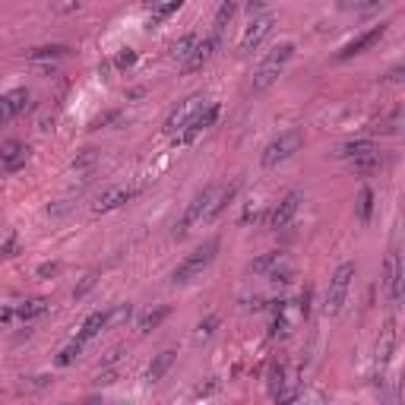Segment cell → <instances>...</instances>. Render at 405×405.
<instances>
[{
    "mask_svg": "<svg viewBox=\"0 0 405 405\" xmlns=\"http://www.w3.org/2000/svg\"><path fill=\"white\" fill-rule=\"evenodd\" d=\"M234 190H238V187H221V184H209V187H202L200 193L190 200V206H187V212H184V219L177 221L174 238H184L190 228L202 225V221H212L215 215H219L221 209L228 206V200L234 196Z\"/></svg>",
    "mask_w": 405,
    "mask_h": 405,
    "instance_id": "6da1fadb",
    "label": "cell"
},
{
    "mask_svg": "<svg viewBox=\"0 0 405 405\" xmlns=\"http://www.w3.org/2000/svg\"><path fill=\"white\" fill-rule=\"evenodd\" d=\"M291 57H295V44H291V41L276 44V48H272L269 54L259 60V67L253 70V79H250L253 92H266V89H269L272 82H276L278 76L285 73V67H288Z\"/></svg>",
    "mask_w": 405,
    "mask_h": 405,
    "instance_id": "7a4b0ae2",
    "label": "cell"
},
{
    "mask_svg": "<svg viewBox=\"0 0 405 405\" xmlns=\"http://www.w3.org/2000/svg\"><path fill=\"white\" fill-rule=\"evenodd\" d=\"M304 146V130L301 127H291V130H282L276 139H269L263 149V155H259V162H263V168H278L282 162H288L291 155H297Z\"/></svg>",
    "mask_w": 405,
    "mask_h": 405,
    "instance_id": "3957f363",
    "label": "cell"
},
{
    "mask_svg": "<svg viewBox=\"0 0 405 405\" xmlns=\"http://www.w3.org/2000/svg\"><path fill=\"white\" fill-rule=\"evenodd\" d=\"M215 253H219V238H209L206 244H200L196 250H190L187 257L177 263L174 285H187V282H193V278H200L202 269H206V266L215 259Z\"/></svg>",
    "mask_w": 405,
    "mask_h": 405,
    "instance_id": "277c9868",
    "label": "cell"
},
{
    "mask_svg": "<svg viewBox=\"0 0 405 405\" xmlns=\"http://www.w3.org/2000/svg\"><path fill=\"white\" fill-rule=\"evenodd\" d=\"M354 263H342L339 269L333 272V278H329L326 285V301H323V310H326V316H339L342 307H345V297L348 291H352V282H354Z\"/></svg>",
    "mask_w": 405,
    "mask_h": 405,
    "instance_id": "5b68a950",
    "label": "cell"
},
{
    "mask_svg": "<svg viewBox=\"0 0 405 405\" xmlns=\"http://www.w3.org/2000/svg\"><path fill=\"white\" fill-rule=\"evenodd\" d=\"M215 120H219V105H215V101H209V105H202L200 111H196L193 117H190L187 124H184L181 130L174 133V143H177V146H190V143H196V139H200L202 133H206L209 127L215 124Z\"/></svg>",
    "mask_w": 405,
    "mask_h": 405,
    "instance_id": "8992f818",
    "label": "cell"
},
{
    "mask_svg": "<svg viewBox=\"0 0 405 405\" xmlns=\"http://www.w3.org/2000/svg\"><path fill=\"white\" fill-rule=\"evenodd\" d=\"M272 25H276V16H272V13H259V16H250V25L244 29V35H240V41H238V51H240V54H253V51H257L259 44L266 41V35L272 32Z\"/></svg>",
    "mask_w": 405,
    "mask_h": 405,
    "instance_id": "52a82bcc",
    "label": "cell"
},
{
    "mask_svg": "<svg viewBox=\"0 0 405 405\" xmlns=\"http://www.w3.org/2000/svg\"><path fill=\"white\" fill-rule=\"evenodd\" d=\"M383 285H386V297H390L392 304L402 301V257H399V250H390V253H386Z\"/></svg>",
    "mask_w": 405,
    "mask_h": 405,
    "instance_id": "ba28073f",
    "label": "cell"
},
{
    "mask_svg": "<svg viewBox=\"0 0 405 405\" xmlns=\"http://www.w3.org/2000/svg\"><path fill=\"white\" fill-rule=\"evenodd\" d=\"M301 202H304V196L297 193V190H291V193H285L282 200L276 202V209H272V215H269V228H288L291 221H295V215H297V209H301Z\"/></svg>",
    "mask_w": 405,
    "mask_h": 405,
    "instance_id": "9c48e42d",
    "label": "cell"
},
{
    "mask_svg": "<svg viewBox=\"0 0 405 405\" xmlns=\"http://www.w3.org/2000/svg\"><path fill=\"white\" fill-rule=\"evenodd\" d=\"M133 200V190L130 187H105L92 202V215H105V212H114L120 209L124 202Z\"/></svg>",
    "mask_w": 405,
    "mask_h": 405,
    "instance_id": "30bf717a",
    "label": "cell"
},
{
    "mask_svg": "<svg viewBox=\"0 0 405 405\" xmlns=\"http://www.w3.org/2000/svg\"><path fill=\"white\" fill-rule=\"evenodd\" d=\"M202 101H206V98H202V95H190V98H184L181 105H177L174 111L168 114V120H165V133H168V136H174V133L181 130V127L187 124V120L193 117L196 111H200V108H202Z\"/></svg>",
    "mask_w": 405,
    "mask_h": 405,
    "instance_id": "8fae6325",
    "label": "cell"
},
{
    "mask_svg": "<svg viewBox=\"0 0 405 405\" xmlns=\"http://www.w3.org/2000/svg\"><path fill=\"white\" fill-rule=\"evenodd\" d=\"M29 105V89H10L0 95V127H6L10 120H16Z\"/></svg>",
    "mask_w": 405,
    "mask_h": 405,
    "instance_id": "7c38bea8",
    "label": "cell"
},
{
    "mask_svg": "<svg viewBox=\"0 0 405 405\" xmlns=\"http://www.w3.org/2000/svg\"><path fill=\"white\" fill-rule=\"evenodd\" d=\"M215 48H219V41H215L212 35H206L202 41L196 38L193 51H190V54L184 57V73H196V70H202V67L209 63V57L215 54Z\"/></svg>",
    "mask_w": 405,
    "mask_h": 405,
    "instance_id": "4fadbf2b",
    "label": "cell"
},
{
    "mask_svg": "<svg viewBox=\"0 0 405 405\" xmlns=\"http://www.w3.org/2000/svg\"><path fill=\"white\" fill-rule=\"evenodd\" d=\"M25 162H29V146L22 143V139H6L4 146H0V165H4V171H19L25 168Z\"/></svg>",
    "mask_w": 405,
    "mask_h": 405,
    "instance_id": "5bb4252c",
    "label": "cell"
},
{
    "mask_svg": "<svg viewBox=\"0 0 405 405\" xmlns=\"http://www.w3.org/2000/svg\"><path fill=\"white\" fill-rule=\"evenodd\" d=\"M383 35H386V25L380 22V25H373V29H367L364 35L352 38V41H348L345 48H342L335 57H339V60H348V57H354V54H364V51H367V48H373V44H377Z\"/></svg>",
    "mask_w": 405,
    "mask_h": 405,
    "instance_id": "9a60e30c",
    "label": "cell"
},
{
    "mask_svg": "<svg viewBox=\"0 0 405 405\" xmlns=\"http://www.w3.org/2000/svg\"><path fill=\"white\" fill-rule=\"evenodd\" d=\"M282 266H288V259H285L282 250H269L263 253V257H257L250 263V272H257V276H272V272H278Z\"/></svg>",
    "mask_w": 405,
    "mask_h": 405,
    "instance_id": "2e32d148",
    "label": "cell"
},
{
    "mask_svg": "<svg viewBox=\"0 0 405 405\" xmlns=\"http://www.w3.org/2000/svg\"><path fill=\"white\" fill-rule=\"evenodd\" d=\"M348 162H352L354 174H361V177H371V174H377V171L383 168V155H380V149L367 152V155H358V158H348Z\"/></svg>",
    "mask_w": 405,
    "mask_h": 405,
    "instance_id": "e0dca14e",
    "label": "cell"
},
{
    "mask_svg": "<svg viewBox=\"0 0 405 405\" xmlns=\"http://www.w3.org/2000/svg\"><path fill=\"white\" fill-rule=\"evenodd\" d=\"M67 54H70L67 44H41V48L25 51V60H32V63H44V60H60V57H67Z\"/></svg>",
    "mask_w": 405,
    "mask_h": 405,
    "instance_id": "ac0fdd59",
    "label": "cell"
},
{
    "mask_svg": "<svg viewBox=\"0 0 405 405\" xmlns=\"http://www.w3.org/2000/svg\"><path fill=\"white\" fill-rule=\"evenodd\" d=\"M380 146L373 143V139H348V143H342L339 149H335V155L339 158H358V155H367V152H377Z\"/></svg>",
    "mask_w": 405,
    "mask_h": 405,
    "instance_id": "d6986e66",
    "label": "cell"
},
{
    "mask_svg": "<svg viewBox=\"0 0 405 405\" xmlns=\"http://www.w3.org/2000/svg\"><path fill=\"white\" fill-rule=\"evenodd\" d=\"M234 10H238V4L234 0H221V6L215 10V16H212V29H209V35L219 41L221 38V32H225V25L231 22V16H234Z\"/></svg>",
    "mask_w": 405,
    "mask_h": 405,
    "instance_id": "ffe728a7",
    "label": "cell"
},
{
    "mask_svg": "<svg viewBox=\"0 0 405 405\" xmlns=\"http://www.w3.org/2000/svg\"><path fill=\"white\" fill-rule=\"evenodd\" d=\"M171 364H174V352H158L155 358H152L149 371H146V383H158V380L171 371Z\"/></svg>",
    "mask_w": 405,
    "mask_h": 405,
    "instance_id": "44dd1931",
    "label": "cell"
},
{
    "mask_svg": "<svg viewBox=\"0 0 405 405\" xmlns=\"http://www.w3.org/2000/svg\"><path fill=\"white\" fill-rule=\"evenodd\" d=\"M105 320H108V314H101V310H95V314H89L86 320H82V326H79V333H76V339L79 342H89V339H95V335L105 329Z\"/></svg>",
    "mask_w": 405,
    "mask_h": 405,
    "instance_id": "7402d4cb",
    "label": "cell"
},
{
    "mask_svg": "<svg viewBox=\"0 0 405 405\" xmlns=\"http://www.w3.org/2000/svg\"><path fill=\"white\" fill-rule=\"evenodd\" d=\"M44 314H48V301H44V297H32V301H22L16 307V316L25 320V323L38 320V316H44Z\"/></svg>",
    "mask_w": 405,
    "mask_h": 405,
    "instance_id": "603a6c76",
    "label": "cell"
},
{
    "mask_svg": "<svg viewBox=\"0 0 405 405\" xmlns=\"http://www.w3.org/2000/svg\"><path fill=\"white\" fill-rule=\"evenodd\" d=\"M285 383H288V371H285V361H272V367H269V380H266V386H269V396L276 399L278 392L285 390Z\"/></svg>",
    "mask_w": 405,
    "mask_h": 405,
    "instance_id": "cb8c5ba5",
    "label": "cell"
},
{
    "mask_svg": "<svg viewBox=\"0 0 405 405\" xmlns=\"http://www.w3.org/2000/svg\"><path fill=\"white\" fill-rule=\"evenodd\" d=\"M392 345H396V326H392V323H386V329H383V339L377 342V364H380V367H383L386 361H390Z\"/></svg>",
    "mask_w": 405,
    "mask_h": 405,
    "instance_id": "d4e9b609",
    "label": "cell"
},
{
    "mask_svg": "<svg viewBox=\"0 0 405 405\" xmlns=\"http://www.w3.org/2000/svg\"><path fill=\"white\" fill-rule=\"evenodd\" d=\"M168 314H171L168 307H155V310H149V314H143V316H139V333H143V335H149L152 329H158V326H162V320H165V316H168Z\"/></svg>",
    "mask_w": 405,
    "mask_h": 405,
    "instance_id": "484cf974",
    "label": "cell"
},
{
    "mask_svg": "<svg viewBox=\"0 0 405 405\" xmlns=\"http://www.w3.org/2000/svg\"><path fill=\"white\" fill-rule=\"evenodd\" d=\"M82 345H86V342H79V339H73L70 345H63L60 354H57V367H70V364H73V361L82 354Z\"/></svg>",
    "mask_w": 405,
    "mask_h": 405,
    "instance_id": "4316f807",
    "label": "cell"
},
{
    "mask_svg": "<svg viewBox=\"0 0 405 405\" xmlns=\"http://www.w3.org/2000/svg\"><path fill=\"white\" fill-rule=\"evenodd\" d=\"M133 316V304H117V307L108 314V320H105V329L108 326H120V323H127Z\"/></svg>",
    "mask_w": 405,
    "mask_h": 405,
    "instance_id": "83f0119b",
    "label": "cell"
},
{
    "mask_svg": "<svg viewBox=\"0 0 405 405\" xmlns=\"http://www.w3.org/2000/svg\"><path fill=\"white\" fill-rule=\"evenodd\" d=\"M193 44H196V35H193V32H190V35H181L174 44H171V54H174L177 60H184V57L193 51Z\"/></svg>",
    "mask_w": 405,
    "mask_h": 405,
    "instance_id": "f1b7e54d",
    "label": "cell"
},
{
    "mask_svg": "<svg viewBox=\"0 0 405 405\" xmlns=\"http://www.w3.org/2000/svg\"><path fill=\"white\" fill-rule=\"evenodd\" d=\"M371 212H373V190L364 187V190H361V196H358V219L367 221V219H371Z\"/></svg>",
    "mask_w": 405,
    "mask_h": 405,
    "instance_id": "f546056e",
    "label": "cell"
},
{
    "mask_svg": "<svg viewBox=\"0 0 405 405\" xmlns=\"http://www.w3.org/2000/svg\"><path fill=\"white\" fill-rule=\"evenodd\" d=\"M184 6V0H168V4H162L155 10V16H152V25H158V22H165V19L171 16V13H177Z\"/></svg>",
    "mask_w": 405,
    "mask_h": 405,
    "instance_id": "4dcf8cb0",
    "label": "cell"
},
{
    "mask_svg": "<svg viewBox=\"0 0 405 405\" xmlns=\"http://www.w3.org/2000/svg\"><path fill=\"white\" fill-rule=\"evenodd\" d=\"M215 326H219V314H209L206 316V320H202L200 323V326H196V339H209V335H212L215 333Z\"/></svg>",
    "mask_w": 405,
    "mask_h": 405,
    "instance_id": "1f68e13d",
    "label": "cell"
},
{
    "mask_svg": "<svg viewBox=\"0 0 405 405\" xmlns=\"http://www.w3.org/2000/svg\"><path fill=\"white\" fill-rule=\"evenodd\" d=\"M19 253V238L16 234H6V240H0V259H10Z\"/></svg>",
    "mask_w": 405,
    "mask_h": 405,
    "instance_id": "d6a6232c",
    "label": "cell"
},
{
    "mask_svg": "<svg viewBox=\"0 0 405 405\" xmlns=\"http://www.w3.org/2000/svg\"><path fill=\"white\" fill-rule=\"evenodd\" d=\"M95 282H98V272H89V276L82 278V282H79V285H76V288H73V297H86L89 291L95 288Z\"/></svg>",
    "mask_w": 405,
    "mask_h": 405,
    "instance_id": "836d02e7",
    "label": "cell"
},
{
    "mask_svg": "<svg viewBox=\"0 0 405 405\" xmlns=\"http://www.w3.org/2000/svg\"><path fill=\"white\" fill-rule=\"evenodd\" d=\"M399 114H402V111H399V108H396V111H392L386 120H380V127H377V130H380V133H399Z\"/></svg>",
    "mask_w": 405,
    "mask_h": 405,
    "instance_id": "e575fe53",
    "label": "cell"
},
{
    "mask_svg": "<svg viewBox=\"0 0 405 405\" xmlns=\"http://www.w3.org/2000/svg\"><path fill=\"white\" fill-rule=\"evenodd\" d=\"M95 158H98V155H95V149H86L82 155H76V158H73V168H76V171L89 168V165H95Z\"/></svg>",
    "mask_w": 405,
    "mask_h": 405,
    "instance_id": "d590c367",
    "label": "cell"
},
{
    "mask_svg": "<svg viewBox=\"0 0 405 405\" xmlns=\"http://www.w3.org/2000/svg\"><path fill=\"white\" fill-rule=\"evenodd\" d=\"M114 120H120V111H108V114H101V117H95L92 120V130H101V127L114 124Z\"/></svg>",
    "mask_w": 405,
    "mask_h": 405,
    "instance_id": "8d00e7d4",
    "label": "cell"
},
{
    "mask_svg": "<svg viewBox=\"0 0 405 405\" xmlns=\"http://www.w3.org/2000/svg\"><path fill=\"white\" fill-rule=\"evenodd\" d=\"M133 63H136V51H120L117 54V67H133Z\"/></svg>",
    "mask_w": 405,
    "mask_h": 405,
    "instance_id": "74e56055",
    "label": "cell"
},
{
    "mask_svg": "<svg viewBox=\"0 0 405 405\" xmlns=\"http://www.w3.org/2000/svg\"><path fill=\"white\" fill-rule=\"evenodd\" d=\"M377 0H339L342 10H358V6H373Z\"/></svg>",
    "mask_w": 405,
    "mask_h": 405,
    "instance_id": "f35d334b",
    "label": "cell"
},
{
    "mask_svg": "<svg viewBox=\"0 0 405 405\" xmlns=\"http://www.w3.org/2000/svg\"><path fill=\"white\" fill-rule=\"evenodd\" d=\"M266 4H269V0H247V13H250V16H259Z\"/></svg>",
    "mask_w": 405,
    "mask_h": 405,
    "instance_id": "ab89813d",
    "label": "cell"
},
{
    "mask_svg": "<svg viewBox=\"0 0 405 405\" xmlns=\"http://www.w3.org/2000/svg\"><path fill=\"white\" fill-rule=\"evenodd\" d=\"M257 215H259V209H257V206H247V209H244V215H240V225H250V221H257Z\"/></svg>",
    "mask_w": 405,
    "mask_h": 405,
    "instance_id": "60d3db41",
    "label": "cell"
},
{
    "mask_svg": "<svg viewBox=\"0 0 405 405\" xmlns=\"http://www.w3.org/2000/svg\"><path fill=\"white\" fill-rule=\"evenodd\" d=\"M57 269H60V263H41L38 266V276H54Z\"/></svg>",
    "mask_w": 405,
    "mask_h": 405,
    "instance_id": "b9f144b4",
    "label": "cell"
},
{
    "mask_svg": "<svg viewBox=\"0 0 405 405\" xmlns=\"http://www.w3.org/2000/svg\"><path fill=\"white\" fill-rule=\"evenodd\" d=\"M10 316H16V307H10V304H0V323H6Z\"/></svg>",
    "mask_w": 405,
    "mask_h": 405,
    "instance_id": "7bdbcfd3",
    "label": "cell"
},
{
    "mask_svg": "<svg viewBox=\"0 0 405 405\" xmlns=\"http://www.w3.org/2000/svg\"><path fill=\"white\" fill-rule=\"evenodd\" d=\"M301 314H304V316L310 314V288H304V291H301Z\"/></svg>",
    "mask_w": 405,
    "mask_h": 405,
    "instance_id": "ee69618b",
    "label": "cell"
},
{
    "mask_svg": "<svg viewBox=\"0 0 405 405\" xmlns=\"http://www.w3.org/2000/svg\"><path fill=\"white\" fill-rule=\"evenodd\" d=\"M399 79H402V67L390 70V76H386V82H399Z\"/></svg>",
    "mask_w": 405,
    "mask_h": 405,
    "instance_id": "f6af8a7d",
    "label": "cell"
}]
</instances>
